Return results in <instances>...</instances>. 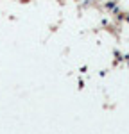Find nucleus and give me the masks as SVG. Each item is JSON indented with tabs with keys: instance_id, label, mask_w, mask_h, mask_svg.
Listing matches in <instances>:
<instances>
[{
	"instance_id": "nucleus-1",
	"label": "nucleus",
	"mask_w": 129,
	"mask_h": 134,
	"mask_svg": "<svg viewBox=\"0 0 129 134\" xmlns=\"http://www.w3.org/2000/svg\"><path fill=\"white\" fill-rule=\"evenodd\" d=\"M117 7V2L115 0H109V2H106V9H115Z\"/></svg>"
},
{
	"instance_id": "nucleus-2",
	"label": "nucleus",
	"mask_w": 129,
	"mask_h": 134,
	"mask_svg": "<svg viewBox=\"0 0 129 134\" xmlns=\"http://www.w3.org/2000/svg\"><path fill=\"white\" fill-rule=\"evenodd\" d=\"M122 59H124V55H122L118 50H115V63H120Z\"/></svg>"
},
{
	"instance_id": "nucleus-3",
	"label": "nucleus",
	"mask_w": 129,
	"mask_h": 134,
	"mask_svg": "<svg viewBox=\"0 0 129 134\" xmlns=\"http://www.w3.org/2000/svg\"><path fill=\"white\" fill-rule=\"evenodd\" d=\"M124 20H126V21L129 23V13H126V16H124Z\"/></svg>"
}]
</instances>
